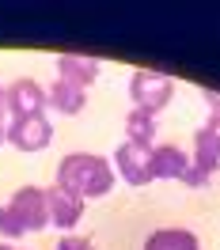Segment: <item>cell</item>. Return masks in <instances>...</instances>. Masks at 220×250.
I'll list each match as a JSON object with an SVG mask.
<instances>
[{"label":"cell","instance_id":"7","mask_svg":"<svg viewBox=\"0 0 220 250\" xmlns=\"http://www.w3.org/2000/svg\"><path fill=\"white\" fill-rule=\"evenodd\" d=\"M46 205H49V224L57 231H72L84 220V205L88 201H80L76 193H68V189H61L53 182V186H46Z\"/></svg>","mask_w":220,"mask_h":250},{"label":"cell","instance_id":"2","mask_svg":"<svg viewBox=\"0 0 220 250\" xmlns=\"http://www.w3.org/2000/svg\"><path fill=\"white\" fill-rule=\"evenodd\" d=\"M175 95V80L167 72H152V68H137L129 76V99H133V110H144V114H159V110L171 103Z\"/></svg>","mask_w":220,"mask_h":250},{"label":"cell","instance_id":"17","mask_svg":"<svg viewBox=\"0 0 220 250\" xmlns=\"http://www.w3.org/2000/svg\"><path fill=\"white\" fill-rule=\"evenodd\" d=\"M0 250H19V247H12V243H0Z\"/></svg>","mask_w":220,"mask_h":250},{"label":"cell","instance_id":"13","mask_svg":"<svg viewBox=\"0 0 220 250\" xmlns=\"http://www.w3.org/2000/svg\"><path fill=\"white\" fill-rule=\"evenodd\" d=\"M205 103H209V118H205V125L194 133V141H201V144H209V148L220 152V95L205 91Z\"/></svg>","mask_w":220,"mask_h":250},{"label":"cell","instance_id":"16","mask_svg":"<svg viewBox=\"0 0 220 250\" xmlns=\"http://www.w3.org/2000/svg\"><path fill=\"white\" fill-rule=\"evenodd\" d=\"M8 122H12L8 118V99H4V87H0V141L8 137Z\"/></svg>","mask_w":220,"mask_h":250},{"label":"cell","instance_id":"5","mask_svg":"<svg viewBox=\"0 0 220 250\" xmlns=\"http://www.w3.org/2000/svg\"><path fill=\"white\" fill-rule=\"evenodd\" d=\"M110 163H114V174L133 189L152 182V148H144V144H118Z\"/></svg>","mask_w":220,"mask_h":250},{"label":"cell","instance_id":"4","mask_svg":"<svg viewBox=\"0 0 220 250\" xmlns=\"http://www.w3.org/2000/svg\"><path fill=\"white\" fill-rule=\"evenodd\" d=\"M4 141L12 144L16 152H23V156H31V152H46L49 141H53V125H49L46 114H34V118H12Z\"/></svg>","mask_w":220,"mask_h":250},{"label":"cell","instance_id":"10","mask_svg":"<svg viewBox=\"0 0 220 250\" xmlns=\"http://www.w3.org/2000/svg\"><path fill=\"white\" fill-rule=\"evenodd\" d=\"M46 106H53L65 118H76L80 110L88 106V91H80V87L65 83V80H53V87L46 91Z\"/></svg>","mask_w":220,"mask_h":250},{"label":"cell","instance_id":"1","mask_svg":"<svg viewBox=\"0 0 220 250\" xmlns=\"http://www.w3.org/2000/svg\"><path fill=\"white\" fill-rule=\"evenodd\" d=\"M61 189L76 193L80 201H91V197H107L118 174H114V163L107 156H95V152H68V156L57 163V178H53Z\"/></svg>","mask_w":220,"mask_h":250},{"label":"cell","instance_id":"8","mask_svg":"<svg viewBox=\"0 0 220 250\" xmlns=\"http://www.w3.org/2000/svg\"><path fill=\"white\" fill-rule=\"evenodd\" d=\"M186 167H190V156L178 144H156L152 148V178H159V182H182Z\"/></svg>","mask_w":220,"mask_h":250},{"label":"cell","instance_id":"15","mask_svg":"<svg viewBox=\"0 0 220 250\" xmlns=\"http://www.w3.org/2000/svg\"><path fill=\"white\" fill-rule=\"evenodd\" d=\"M53 250H95V243H91V239H84V235H61Z\"/></svg>","mask_w":220,"mask_h":250},{"label":"cell","instance_id":"14","mask_svg":"<svg viewBox=\"0 0 220 250\" xmlns=\"http://www.w3.org/2000/svg\"><path fill=\"white\" fill-rule=\"evenodd\" d=\"M23 228H19V220H16V212L8 208V205H0V239H23Z\"/></svg>","mask_w":220,"mask_h":250},{"label":"cell","instance_id":"11","mask_svg":"<svg viewBox=\"0 0 220 250\" xmlns=\"http://www.w3.org/2000/svg\"><path fill=\"white\" fill-rule=\"evenodd\" d=\"M144 250H201L190 228H159L144 239Z\"/></svg>","mask_w":220,"mask_h":250},{"label":"cell","instance_id":"12","mask_svg":"<svg viewBox=\"0 0 220 250\" xmlns=\"http://www.w3.org/2000/svg\"><path fill=\"white\" fill-rule=\"evenodd\" d=\"M156 133H159L156 114H144V110H129V114H126V141L129 144H144V148H152Z\"/></svg>","mask_w":220,"mask_h":250},{"label":"cell","instance_id":"9","mask_svg":"<svg viewBox=\"0 0 220 250\" xmlns=\"http://www.w3.org/2000/svg\"><path fill=\"white\" fill-rule=\"evenodd\" d=\"M95 76H99V61L95 57H84V53H61L57 57V80L72 83L80 91H88L95 83Z\"/></svg>","mask_w":220,"mask_h":250},{"label":"cell","instance_id":"6","mask_svg":"<svg viewBox=\"0 0 220 250\" xmlns=\"http://www.w3.org/2000/svg\"><path fill=\"white\" fill-rule=\"evenodd\" d=\"M4 99H8V114H12V118L46 114V87H42L38 80H31V76H19L16 83L4 91Z\"/></svg>","mask_w":220,"mask_h":250},{"label":"cell","instance_id":"3","mask_svg":"<svg viewBox=\"0 0 220 250\" xmlns=\"http://www.w3.org/2000/svg\"><path fill=\"white\" fill-rule=\"evenodd\" d=\"M8 208L16 212L19 228L27 235L49 228V205H46V189L42 186H19L12 197H8Z\"/></svg>","mask_w":220,"mask_h":250}]
</instances>
